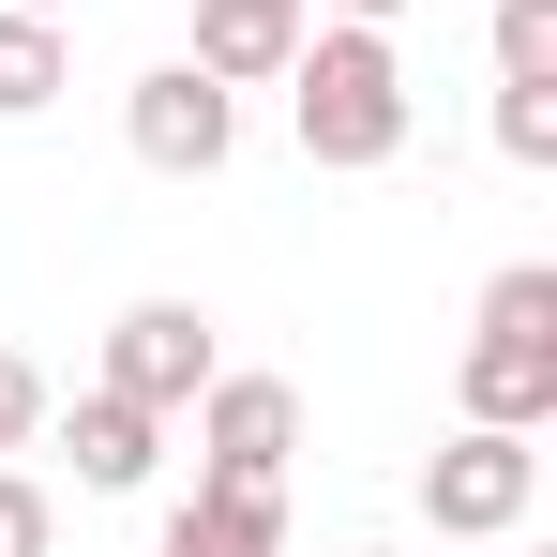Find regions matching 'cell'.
<instances>
[{"instance_id": "obj_1", "label": "cell", "mask_w": 557, "mask_h": 557, "mask_svg": "<svg viewBox=\"0 0 557 557\" xmlns=\"http://www.w3.org/2000/svg\"><path fill=\"white\" fill-rule=\"evenodd\" d=\"M286 121H301V166H332V182H362L407 151V61H392V30L362 15H332V30H301V61H286Z\"/></svg>"}, {"instance_id": "obj_2", "label": "cell", "mask_w": 557, "mask_h": 557, "mask_svg": "<svg viewBox=\"0 0 557 557\" xmlns=\"http://www.w3.org/2000/svg\"><path fill=\"white\" fill-rule=\"evenodd\" d=\"M453 392H467V422H512V437H543V422H557V272H543V257H512V272L482 286Z\"/></svg>"}, {"instance_id": "obj_3", "label": "cell", "mask_w": 557, "mask_h": 557, "mask_svg": "<svg viewBox=\"0 0 557 557\" xmlns=\"http://www.w3.org/2000/svg\"><path fill=\"white\" fill-rule=\"evenodd\" d=\"M543 512V453L512 437V422H453L437 453H422V528L437 543H512Z\"/></svg>"}, {"instance_id": "obj_4", "label": "cell", "mask_w": 557, "mask_h": 557, "mask_svg": "<svg viewBox=\"0 0 557 557\" xmlns=\"http://www.w3.org/2000/svg\"><path fill=\"white\" fill-rule=\"evenodd\" d=\"M211 376H226V347H211L196 301H121V317H106V392H136L151 422H182Z\"/></svg>"}, {"instance_id": "obj_5", "label": "cell", "mask_w": 557, "mask_h": 557, "mask_svg": "<svg viewBox=\"0 0 557 557\" xmlns=\"http://www.w3.org/2000/svg\"><path fill=\"white\" fill-rule=\"evenodd\" d=\"M121 136H136V166L211 182V166L242 151V91H226V76H196V61H166V76H136V91H121Z\"/></svg>"}, {"instance_id": "obj_6", "label": "cell", "mask_w": 557, "mask_h": 557, "mask_svg": "<svg viewBox=\"0 0 557 557\" xmlns=\"http://www.w3.org/2000/svg\"><path fill=\"white\" fill-rule=\"evenodd\" d=\"M196 453H211V482H272V497H286L301 392H286V376H211V392H196Z\"/></svg>"}, {"instance_id": "obj_7", "label": "cell", "mask_w": 557, "mask_h": 557, "mask_svg": "<svg viewBox=\"0 0 557 557\" xmlns=\"http://www.w3.org/2000/svg\"><path fill=\"white\" fill-rule=\"evenodd\" d=\"M301 30H317V0H196V76L257 91V76L301 61Z\"/></svg>"}, {"instance_id": "obj_8", "label": "cell", "mask_w": 557, "mask_h": 557, "mask_svg": "<svg viewBox=\"0 0 557 557\" xmlns=\"http://www.w3.org/2000/svg\"><path fill=\"white\" fill-rule=\"evenodd\" d=\"M151 557H286V497L272 482H196Z\"/></svg>"}, {"instance_id": "obj_9", "label": "cell", "mask_w": 557, "mask_h": 557, "mask_svg": "<svg viewBox=\"0 0 557 557\" xmlns=\"http://www.w3.org/2000/svg\"><path fill=\"white\" fill-rule=\"evenodd\" d=\"M151 467H166V422H151V407H136V392H76V482H91V497H136V482H151Z\"/></svg>"}, {"instance_id": "obj_10", "label": "cell", "mask_w": 557, "mask_h": 557, "mask_svg": "<svg viewBox=\"0 0 557 557\" xmlns=\"http://www.w3.org/2000/svg\"><path fill=\"white\" fill-rule=\"evenodd\" d=\"M61 91H76V46H61V15H15V0H0V121H46Z\"/></svg>"}, {"instance_id": "obj_11", "label": "cell", "mask_w": 557, "mask_h": 557, "mask_svg": "<svg viewBox=\"0 0 557 557\" xmlns=\"http://www.w3.org/2000/svg\"><path fill=\"white\" fill-rule=\"evenodd\" d=\"M497 91H557V0H497Z\"/></svg>"}, {"instance_id": "obj_12", "label": "cell", "mask_w": 557, "mask_h": 557, "mask_svg": "<svg viewBox=\"0 0 557 557\" xmlns=\"http://www.w3.org/2000/svg\"><path fill=\"white\" fill-rule=\"evenodd\" d=\"M0 557H61V497H46L15 453H0Z\"/></svg>"}, {"instance_id": "obj_13", "label": "cell", "mask_w": 557, "mask_h": 557, "mask_svg": "<svg viewBox=\"0 0 557 557\" xmlns=\"http://www.w3.org/2000/svg\"><path fill=\"white\" fill-rule=\"evenodd\" d=\"M497 151L512 166H557V91H497Z\"/></svg>"}, {"instance_id": "obj_14", "label": "cell", "mask_w": 557, "mask_h": 557, "mask_svg": "<svg viewBox=\"0 0 557 557\" xmlns=\"http://www.w3.org/2000/svg\"><path fill=\"white\" fill-rule=\"evenodd\" d=\"M30 437H46V376L0 347V453H30Z\"/></svg>"}, {"instance_id": "obj_15", "label": "cell", "mask_w": 557, "mask_h": 557, "mask_svg": "<svg viewBox=\"0 0 557 557\" xmlns=\"http://www.w3.org/2000/svg\"><path fill=\"white\" fill-rule=\"evenodd\" d=\"M332 15H362V30H392V15H407V0H332Z\"/></svg>"}, {"instance_id": "obj_16", "label": "cell", "mask_w": 557, "mask_h": 557, "mask_svg": "<svg viewBox=\"0 0 557 557\" xmlns=\"http://www.w3.org/2000/svg\"><path fill=\"white\" fill-rule=\"evenodd\" d=\"M15 15H61V0H15Z\"/></svg>"}, {"instance_id": "obj_17", "label": "cell", "mask_w": 557, "mask_h": 557, "mask_svg": "<svg viewBox=\"0 0 557 557\" xmlns=\"http://www.w3.org/2000/svg\"><path fill=\"white\" fill-rule=\"evenodd\" d=\"M482 557H528V543H482Z\"/></svg>"}, {"instance_id": "obj_18", "label": "cell", "mask_w": 557, "mask_h": 557, "mask_svg": "<svg viewBox=\"0 0 557 557\" xmlns=\"http://www.w3.org/2000/svg\"><path fill=\"white\" fill-rule=\"evenodd\" d=\"M362 557H392V543H362Z\"/></svg>"}]
</instances>
